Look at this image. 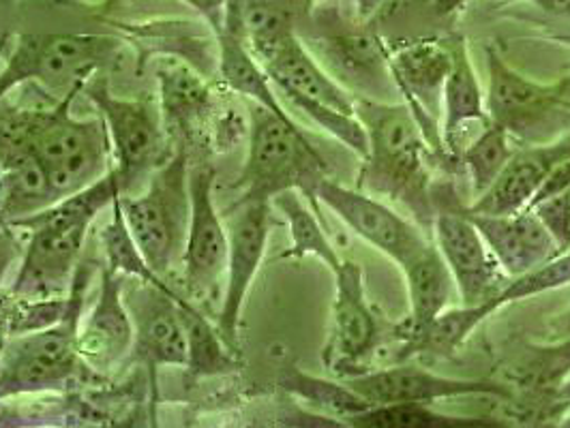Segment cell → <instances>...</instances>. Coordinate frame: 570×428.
Wrapping results in <instances>:
<instances>
[{"mask_svg": "<svg viewBox=\"0 0 570 428\" xmlns=\"http://www.w3.org/2000/svg\"><path fill=\"white\" fill-rule=\"evenodd\" d=\"M85 86L71 88L55 108L0 112V166L2 170L32 157L50 180L55 193L67 198L104 178L115 166L112 142L101 116L76 118L73 99Z\"/></svg>", "mask_w": 570, "mask_h": 428, "instance_id": "6da1fadb", "label": "cell"}, {"mask_svg": "<svg viewBox=\"0 0 570 428\" xmlns=\"http://www.w3.org/2000/svg\"><path fill=\"white\" fill-rule=\"evenodd\" d=\"M354 112L370 140L356 189L400 203L431 236L435 219L431 168L435 161L410 108L403 101L354 97Z\"/></svg>", "mask_w": 570, "mask_h": 428, "instance_id": "7a4b0ae2", "label": "cell"}, {"mask_svg": "<svg viewBox=\"0 0 570 428\" xmlns=\"http://www.w3.org/2000/svg\"><path fill=\"white\" fill-rule=\"evenodd\" d=\"M247 140V159L236 182L243 196L236 203L271 201L296 189L326 223L317 201V187L326 178V161L296 120H284L254 103Z\"/></svg>", "mask_w": 570, "mask_h": 428, "instance_id": "3957f363", "label": "cell"}, {"mask_svg": "<svg viewBox=\"0 0 570 428\" xmlns=\"http://www.w3.org/2000/svg\"><path fill=\"white\" fill-rule=\"evenodd\" d=\"M88 261H80L73 275V305L57 326L13 337L0 345V400L16 395L58 390L82 372H92L78 351V330L90 281Z\"/></svg>", "mask_w": 570, "mask_h": 428, "instance_id": "277c9868", "label": "cell"}, {"mask_svg": "<svg viewBox=\"0 0 570 428\" xmlns=\"http://www.w3.org/2000/svg\"><path fill=\"white\" fill-rule=\"evenodd\" d=\"M120 210L148 266L166 279L183 261L189 228V166L183 148L153 171L142 196H120Z\"/></svg>", "mask_w": 570, "mask_h": 428, "instance_id": "5b68a950", "label": "cell"}, {"mask_svg": "<svg viewBox=\"0 0 570 428\" xmlns=\"http://www.w3.org/2000/svg\"><path fill=\"white\" fill-rule=\"evenodd\" d=\"M487 116L521 143L551 142L570 131V76L542 84L487 48Z\"/></svg>", "mask_w": 570, "mask_h": 428, "instance_id": "8992f818", "label": "cell"}, {"mask_svg": "<svg viewBox=\"0 0 570 428\" xmlns=\"http://www.w3.org/2000/svg\"><path fill=\"white\" fill-rule=\"evenodd\" d=\"M120 39L108 34H18L0 69V101L18 86L39 84L48 90H71L86 82L115 58Z\"/></svg>", "mask_w": 570, "mask_h": 428, "instance_id": "52a82bcc", "label": "cell"}, {"mask_svg": "<svg viewBox=\"0 0 570 428\" xmlns=\"http://www.w3.org/2000/svg\"><path fill=\"white\" fill-rule=\"evenodd\" d=\"M435 219L431 238L455 279L459 305H489L498 309V296L511 281L487 247L485 238L468 215L451 185L433 182Z\"/></svg>", "mask_w": 570, "mask_h": 428, "instance_id": "ba28073f", "label": "cell"}, {"mask_svg": "<svg viewBox=\"0 0 570 428\" xmlns=\"http://www.w3.org/2000/svg\"><path fill=\"white\" fill-rule=\"evenodd\" d=\"M82 92L95 103L108 127L115 157L112 168L125 196L136 180L170 159L166 155V127L161 110H157L150 101L115 97L108 80L95 76L86 82Z\"/></svg>", "mask_w": 570, "mask_h": 428, "instance_id": "9c48e42d", "label": "cell"}, {"mask_svg": "<svg viewBox=\"0 0 570 428\" xmlns=\"http://www.w3.org/2000/svg\"><path fill=\"white\" fill-rule=\"evenodd\" d=\"M335 275L333 324L322 362L342 379L371 371V360L380 345L391 339V326L371 309L365 275L354 259H342Z\"/></svg>", "mask_w": 570, "mask_h": 428, "instance_id": "30bf717a", "label": "cell"}, {"mask_svg": "<svg viewBox=\"0 0 570 428\" xmlns=\"http://www.w3.org/2000/svg\"><path fill=\"white\" fill-rule=\"evenodd\" d=\"M317 201L335 212L352 233L393 259L400 268L431 242V236L419 223L405 219L367 191L343 187L328 176L317 187Z\"/></svg>", "mask_w": 570, "mask_h": 428, "instance_id": "8fae6325", "label": "cell"}, {"mask_svg": "<svg viewBox=\"0 0 570 428\" xmlns=\"http://www.w3.org/2000/svg\"><path fill=\"white\" fill-rule=\"evenodd\" d=\"M236 215L228 229V263H226V293L217 315V330L222 332L229 349L238 354V328L243 307L259 272L266 256L271 226H273V203L271 201H245L232 206Z\"/></svg>", "mask_w": 570, "mask_h": 428, "instance_id": "7c38bea8", "label": "cell"}, {"mask_svg": "<svg viewBox=\"0 0 570 428\" xmlns=\"http://www.w3.org/2000/svg\"><path fill=\"white\" fill-rule=\"evenodd\" d=\"M215 170L210 166L189 168V228L183 253L187 296L202 298L215 291L228 263V229L213 198Z\"/></svg>", "mask_w": 570, "mask_h": 428, "instance_id": "4fadbf2b", "label": "cell"}, {"mask_svg": "<svg viewBox=\"0 0 570 428\" xmlns=\"http://www.w3.org/2000/svg\"><path fill=\"white\" fill-rule=\"evenodd\" d=\"M352 390H356L371 405H391V402H423L433 405L438 400L459 399V397H491L509 400L511 390L500 379H459L428 371L410 362H397L389 369L367 371L350 379H343Z\"/></svg>", "mask_w": 570, "mask_h": 428, "instance_id": "5bb4252c", "label": "cell"}, {"mask_svg": "<svg viewBox=\"0 0 570 428\" xmlns=\"http://www.w3.org/2000/svg\"><path fill=\"white\" fill-rule=\"evenodd\" d=\"M134 341L136 326L122 300V275L106 266L101 272L99 298L90 313L80 321V358L90 371L101 377L116 371L125 362L134 351Z\"/></svg>", "mask_w": 570, "mask_h": 428, "instance_id": "9a60e30c", "label": "cell"}, {"mask_svg": "<svg viewBox=\"0 0 570 428\" xmlns=\"http://www.w3.org/2000/svg\"><path fill=\"white\" fill-rule=\"evenodd\" d=\"M90 226L65 229H32L20 270L9 291L24 298L67 296L78 263L82 261Z\"/></svg>", "mask_w": 570, "mask_h": 428, "instance_id": "2e32d148", "label": "cell"}, {"mask_svg": "<svg viewBox=\"0 0 570 428\" xmlns=\"http://www.w3.org/2000/svg\"><path fill=\"white\" fill-rule=\"evenodd\" d=\"M320 64L354 97L386 101L400 94L391 73V48L375 32H352L315 41ZM389 103V101H386Z\"/></svg>", "mask_w": 570, "mask_h": 428, "instance_id": "e0dca14e", "label": "cell"}, {"mask_svg": "<svg viewBox=\"0 0 570 428\" xmlns=\"http://www.w3.org/2000/svg\"><path fill=\"white\" fill-rule=\"evenodd\" d=\"M140 302L136 305V341L134 358L146 367L150 375L153 392H157V372L164 367H185L187 365V337L185 326L178 313L174 289L140 283Z\"/></svg>", "mask_w": 570, "mask_h": 428, "instance_id": "ac0fdd59", "label": "cell"}, {"mask_svg": "<svg viewBox=\"0 0 570 428\" xmlns=\"http://www.w3.org/2000/svg\"><path fill=\"white\" fill-rule=\"evenodd\" d=\"M567 159H570V131L551 142L523 143L519 150H513L504 170L485 193L468 203V210L476 215H511L525 210L547 173Z\"/></svg>", "mask_w": 570, "mask_h": 428, "instance_id": "d6986e66", "label": "cell"}, {"mask_svg": "<svg viewBox=\"0 0 570 428\" xmlns=\"http://www.w3.org/2000/svg\"><path fill=\"white\" fill-rule=\"evenodd\" d=\"M468 215L509 279L528 275L560 256L556 240L532 210L511 215H476L468 210Z\"/></svg>", "mask_w": 570, "mask_h": 428, "instance_id": "ffe728a7", "label": "cell"}, {"mask_svg": "<svg viewBox=\"0 0 570 428\" xmlns=\"http://www.w3.org/2000/svg\"><path fill=\"white\" fill-rule=\"evenodd\" d=\"M262 67L282 94H301L345 115H356L354 94L320 64L296 32L289 34Z\"/></svg>", "mask_w": 570, "mask_h": 428, "instance_id": "44dd1931", "label": "cell"}, {"mask_svg": "<svg viewBox=\"0 0 570 428\" xmlns=\"http://www.w3.org/2000/svg\"><path fill=\"white\" fill-rule=\"evenodd\" d=\"M513 397H556L570 379V339L523 342L502 362L500 377Z\"/></svg>", "mask_w": 570, "mask_h": 428, "instance_id": "7402d4cb", "label": "cell"}, {"mask_svg": "<svg viewBox=\"0 0 570 428\" xmlns=\"http://www.w3.org/2000/svg\"><path fill=\"white\" fill-rule=\"evenodd\" d=\"M495 313L489 305L451 307L438 315L428 326L416 330H403L397 324L391 326V341L400 342L397 362H410L414 358H451L456 349L470 339V335Z\"/></svg>", "mask_w": 570, "mask_h": 428, "instance_id": "603a6c76", "label": "cell"}, {"mask_svg": "<svg viewBox=\"0 0 570 428\" xmlns=\"http://www.w3.org/2000/svg\"><path fill=\"white\" fill-rule=\"evenodd\" d=\"M407 286L410 315L401 319L400 328L416 330L428 326L440 313L451 309L456 286L449 263L435 247L433 238L428 247L401 266Z\"/></svg>", "mask_w": 570, "mask_h": 428, "instance_id": "cb8c5ba5", "label": "cell"}, {"mask_svg": "<svg viewBox=\"0 0 570 428\" xmlns=\"http://www.w3.org/2000/svg\"><path fill=\"white\" fill-rule=\"evenodd\" d=\"M472 122H481V125L489 122L485 92L476 76V69L472 64L465 39L453 37V64L442 90V118H440L444 143L451 155L459 157L456 138Z\"/></svg>", "mask_w": 570, "mask_h": 428, "instance_id": "d4e9b609", "label": "cell"}, {"mask_svg": "<svg viewBox=\"0 0 570 428\" xmlns=\"http://www.w3.org/2000/svg\"><path fill=\"white\" fill-rule=\"evenodd\" d=\"M155 73L161 92V118L168 133L170 129L187 133L213 110L210 86L183 60L161 58Z\"/></svg>", "mask_w": 570, "mask_h": 428, "instance_id": "484cf974", "label": "cell"}, {"mask_svg": "<svg viewBox=\"0 0 570 428\" xmlns=\"http://www.w3.org/2000/svg\"><path fill=\"white\" fill-rule=\"evenodd\" d=\"M122 196L118 176L115 168L108 171L104 178H99L97 182L88 185L85 189L60 198L52 206L16 219L9 223V228L13 229H65L76 228V226H92V221L97 219V215L104 208H112L116 198Z\"/></svg>", "mask_w": 570, "mask_h": 428, "instance_id": "4316f807", "label": "cell"}, {"mask_svg": "<svg viewBox=\"0 0 570 428\" xmlns=\"http://www.w3.org/2000/svg\"><path fill=\"white\" fill-rule=\"evenodd\" d=\"M178 313L185 326L187 337V375L189 379H204L215 375H228L238 369L236 351L229 349L228 342L224 341L217 326L202 313L200 309L178 296L176 298Z\"/></svg>", "mask_w": 570, "mask_h": 428, "instance_id": "83f0119b", "label": "cell"}, {"mask_svg": "<svg viewBox=\"0 0 570 428\" xmlns=\"http://www.w3.org/2000/svg\"><path fill=\"white\" fill-rule=\"evenodd\" d=\"M279 388L294 399L305 400L324 418L337 420L343 427H347L352 418L373 407L370 400L363 399L345 381H331L324 377H315L309 372L301 371L298 367H285L279 375Z\"/></svg>", "mask_w": 570, "mask_h": 428, "instance_id": "f1b7e54d", "label": "cell"}, {"mask_svg": "<svg viewBox=\"0 0 570 428\" xmlns=\"http://www.w3.org/2000/svg\"><path fill=\"white\" fill-rule=\"evenodd\" d=\"M271 203L282 212L287 221L292 247L285 251L284 259H303L314 256L324 261L331 272H335L342 263V257L337 256L331 238H328V226L317 217L309 201L301 191L289 189L279 196H275Z\"/></svg>", "mask_w": 570, "mask_h": 428, "instance_id": "f546056e", "label": "cell"}, {"mask_svg": "<svg viewBox=\"0 0 570 428\" xmlns=\"http://www.w3.org/2000/svg\"><path fill=\"white\" fill-rule=\"evenodd\" d=\"M4 200L0 221L11 223L16 219L35 215L58 201V196L43 168L29 157L2 170Z\"/></svg>", "mask_w": 570, "mask_h": 428, "instance_id": "4dcf8cb0", "label": "cell"}, {"mask_svg": "<svg viewBox=\"0 0 570 428\" xmlns=\"http://www.w3.org/2000/svg\"><path fill=\"white\" fill-rule=\"evenodd\" d=\"M504 427L498 418H465L449 416L435 411L431 405L423 402H391V405H373L367 411L358 414L350 420L347 427L358 428H446V427Z\"/></svg>", "mask_w": 570, "mask_h": 428, "instance_id": "1f68e13d", "label": "cell"}, {"mask_svg": "<svg viewBox=\"0 0 570 428\" xmlns=\"http://www.w3.org/2000/svg\"><path fill=\"white\" fill-rule=\"evenodd\" d=\"M511 140L513 138L504 127L489 120L483 125V131L459 150L461 170L465 171L470 180L474 200L483 196L493 185V180L500 176V171L504 170L507 161L513 155Z\"/></svg>", "mask_w": 570, "mask_h": 428, "instance_id": "d6a6232c", "label": "cell"}, {"mask_svg": "<svg viewBox=\"0 0 570 428\" xmlns=\"http://www.w3.org/2000/svg\"><path fill=\"white\" fill-rule=\"evenodd\" d=\"M238 29L247 48L262 64L275 54L289 34H294L289 11L271 0L238 2Z\"/></svg>", "mask_w": 570, "mask_h": 428, "instance_id": "836d02e7", "label": "cell"}, {"mask_svg": "<svg viewBox=\"0 0 570 428\" xmlns=\"http://www.w3.org/2000/svg\"><path fill=\"white\" fill-rule=\"evenodd\" d=\"M101 247L106 251L110 270H115L118 275H125V277H136L138 283L159 287V289H171L170 283H166V279H161L148 266L140 247L136 245L131 231L127 228L118 198L112 203V217L101 231Z\"/></svg>", "mask_w": 570, "mask_h": 428, "instance_id": "e575fe53", "label": "cell"}, {"mask_svg": "<svg viewBox=\"0 0 570 428\" xmlns=\"http://www.w3.org/2000/svg\"><path fill=\"white\" fill-rule=\"evenodd\" d=\"M284 97L309 120H314L320 129H324L328 136H333L347 150H352L361 161L367 157L370 140H367V131H365L363 122L358 120V116L345 115L342 110L317 103V101H312L301 94H284Z\"/></svg>", "mask_w": 570, "mask_h": 428, "instance_id": "d590c367", "label": "cell"}, {"mask_svg": "<svg viewBox=\"0 0 570 428\" xmlns=\"http://www.w3.org/2000/svg\"><path fill=\"white\" fill-rule=\"evenodd\" d=\"M567 286H570V251L549 259L528 275L511 279L498 296V309Z\"/></svg>", "mask_w": 570, "mask_h": 428, "instance_id": "8d00e7d4", "label": "cell"}, {"mask_svg": "<svg viewBox=\"0 0 570 428\" xmlns=\"http://www.w3.org/2000/svg\"><path fill=\"white\" fill-rule=\"evenodd\" d=\"M528 210L539 217V221L556 240L560 253L570 251V189L560 196L541 200Z\"/></svg>", "mask_w": 570, "mask_h": 428, "instance_id": "74e56055", "label": "cell"}, {"mask_svg": "<svg viewBox=\"0 0 570 428\" xmlns=\"http://www.w3.org/2000/svg\"><path fill=\"white\" fill-rule=\"evenodd\" d=\"M570 189V159L567 161H562V163H558L553 170L547 173V178L542 180L541 187H539V191L534 193V198L530 200V203L525 206V210L528 208H532L534 203H539L541 200H547V198H553V196H560V193H564V191H569Z\"/></svg>", "mask_w": 570, "mask_h": 428, "instance_id": "f35d334b", "label": "cell"}, {"mask_svg": "<svg viewBox=\"0 0 570 428\" xmlns=\"http://www.w3.org/2000/svg\"><path fill=\"white\" fill-rule=\"evenodd\" d=\"M185 2H187V4H191L194 9H198L202 16L210 22L213 30H217L222 27L228 0H185Z\"/></svg>", "mask_w": 570, "mask_h": 428, "instance_id": "ab89813d", "label": "cell"}, {"mask_svg": "<svg viewBox=\"0 0 570 428\" xmlns=\"http://www.w3.org/2000/svg\"><path fill=\"white\" fill-rule=\"evenodd\" d=\"M530 2H534L541 11L549 16L570 18V0H530Z\"/></svg>", "mask_w": 570, "mask_h": 428, "instance_id": "60d3db41", "label": "cell"}, {"mask_svg": "<svg viewBox=\"0 0 570 428\" xmlns=\"http://www.w3.org/2000/svg\"><path fill=\"white\" fill-rule=\"evenodd\" d=\"M386 0H354V9L363 22H371Z\"/></svg>", "mask_w": 570, "mask_h": 428, "instance_id": "b9f144b4", "label": "cell"}, {"mask_svg": "<svg viewBox=\"0 0 570 428\" xmlns=\"http://www.w3.org/2000/svg\"><path fill=\"white\" fill-rule=\"evenodd\" d=\"M549 330L553 339H570V307L564 313L553 317V321L549 324Z\"/></svg>", "mask_w": 570, "mask_h": 428, "instance_id": "7bdbcfd3", "label": "cell"}, {"mask_svg": "<svg viewBox=\"0 0 570 428\" xmlns=\"http://www.w3.org/2000/svg\"><path fill=\"white\" fill-rule=\"evenodd\" d=\"M551 39L558 41V43H564V46H569L570 48V32H567V34H553Z\"/></svg>", "mask_w": 570, "mask_h": 428, "instance_id": "ee69618b", "label": "cell"}, {"mask_svg": "<svg viewBox=\"0 0 570 428\" xmlns=\"http://www.w3.org/2000/svg\"><path fill=\"white\" fill-rule=\"evenodd\" d=\"M562 397H564V399L569 400L570 402V379L567 381V384H564V386H562Z\"/></svg>", "mask_w": 570, "mask_h": 428, "instance_id": "f6af8a7d", "label": "cell"}, {"mask_svg": "<svg viewBox=\"0 0 570 428\" xmlns=\"http://www.w3.org/2000/svg\"><path fill=\"white\" fill-rule=\"evenodd\" d=\"M2 200H4V185H2V176H0V210H2Z\"/></svg>", "mask_w": 570, "mask_h": 428, "instance_id": "bcb514c9", "label": "cell"}, {"mask_svg": "<svg viewBox=\"0 0 570 428\" xmlns=\"http://www.w3.org/2000/svg\"><path fill=\"white\" fill-rule=\"evenodd\" d=\"M562 427L570 428V416L567 418V420H564V425H562Z\"/></svg>", "mask_w": 570, "mask_h": 428, "instance_id": "7dc6e473", "label": "cell"}, {"mask_svg": "<svg viewBox=\"0 0 570 428\" xmlns=\"http://www.w3.org/2000/svg\"><path fill=\"white\" fill-rule=\"evenodd\" d=\"M2 2H18V0H2Z\"/></svg>", "mask_w": 570, "mask_h": 428, "instance_id": "c3c4849f", "label": "cell"}, {"mask_svg": "<svg viewBox=\"0 0 570 428\" xmlns=\"http://www.w3.org/2000/svg\"><path fill=\"white\" fill-rule=\"evenodd\" d=\"M289 2H301V0H289Z\"/></svg>", "mask_w": 570, "mask_h": 428, "instance_id": "681fc988", "label": "cell"}, {"mask_svg": "<svg viewBox=\"0 0 570 428\" xmlns=\"http://www.w3.org/2000/svg\"><path fill=\"white\" fill-rule=\"evenodd\" d=\"M0 176H2V166H0Z\"/></svg>", "mask_w": 570, "mask_h": 428, "instance_id": "f907efd6", "label": "cell"}]
</instances>
